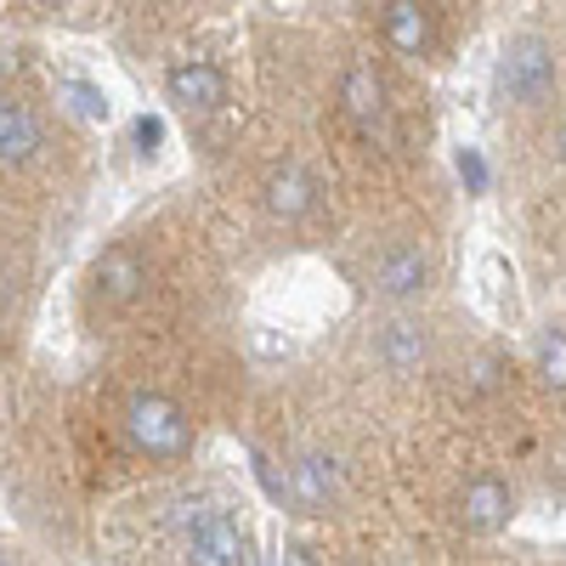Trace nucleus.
<instances>
[{"label":"nucleus","mask_w":566,"mask_h":566,"mask_svg":"<svg viewBox=\"0 0 566 566\" xmlns=\"http://www.w3.org/2000/svg\"><path fill=\"white\" fill-rule=\"evenodd\" d=\"M159 538L170 544L176 566H250V533L232 499L210 488H176L154 499Z\"/></svg>","instance_id":"f257e3e1"},{"label":"nucleus","mask_w":566,"mask_h":566,"mask_svg":"<svg viewBox=\"0 0 566 566\" xmlns=\"http://www.w3.org/2000/svg\"><path fill=\"white\" fill-rule=\"evenodd\" d=\"M108 419H114L119 448L148 459V464H187L199 448V431H193V419H187V408L159 386H125L108 402Z\"/></svg>","instance_id":"f03ea898"},{"label":"nucleus","mask_w":566,"mask_h":566,"mask_svg":"<svg viewBox=\"0 0 566 566\" xmlns=\"http://www.w3.org/2000/svg\"><path fill=\"white\" fill-rule=\"evenodd\" d=\"M437 277V261H431V244L419 232H397V239H380L368 255H363V283L368 295H380L386 306H408L431 290Z\"/></svg>","instance_id":"7ed1b4c3"},{"label":"nucleus","mask_w":566,"mask_h":566,"mask_svg":"<svg viewBox=\"0 0 566 566\" xmlns=\"http://www.w3.org/2000/svg\"><path fill=\"white\" fill-rule=\"evenodd\" d=\"M555 80H560V57L544 34H515L499 57V91L515 108H549L555 103Z\"/></svg>","instance_id":"20e7f679"},{"label":"nucleus","mask_w":566,"mask_h":566,"mask_svg":"<svg viewBox=\"0 0 566 566\" xmlns=\"http://www.w3.org/2000/svg\"><path fill=\"white\" fill-rule=\"evenodd\" d=\"M45 119L34 108V97H23V91H7V103H0V159H7V176H23L40 165L45 154Z\"/></svg>","instance_id":"39448f33"},{"label":"nucleus","mask_w":566,"mask_h":566,"mask_svg":"<svg viewBox=\"0 0 566 566\" xmlns=\"http://www.w3.org/2000/svg\"><path fill=\"white\" fill-rule=\"evenodd\" d=\"M317 176L301 165V159H277V165H266V176H261V205H266V216L272 221H283V227H301L312 210H317Z\"/></svg>","instance_id":"423d86ee"},{"label":"nucleus","mask_w":566,"mask_h":566,"mask_svg":"<svg viewBox=\"0 0 566 566\" xmlns=\"http://www.w3.org/2000/svg\"><path fill=\"white\" fill-rule=\"evenodd\" d=\"M165 91L181 114H221L232 85H227V69L210 57H176L165 69Z\"/></svg>","instance_id":"0eeeda50"},{"label":"nucleus","mask_w":566,"mask_h":566,"mask_svg":"<svg viewBox=\"0 0 566 566\" xmlns=\"http://www.w3.org/2000/svg\"><path fill=\"white\" fill-rule=\"evenodd\" d=\"M510 510H515V493L504 476H493V470L464 476V488H459V527L464 533H499L510 522Z\"/></svg>","instance_id":"6e6552de"},{"label":"nucleus","mask_w":566,"mask_h":566,"mask_svg":"<svg viewBox=\"0 0 566 566\" xmlns=\"http://www.w3.org/2000/svg\"><path fill=\"white\" fill-rule=\"evenodd\" d=\"M380 34L397 57L419 63L437 52V7H413V0H391V7H380Z\"/></svg>","instance_id":"1a4fd4ad"},{"label":"nucleus","mask_w":566,"mask_h":566,"mask_svg":"<svg viewBox=\"0 0 566 566\" xmlns=\"http://www.w3.org/2000/svg\"><path fill=\"white\" fill-rule=\"evenodd\" d=\"M533 368H538V380H544V386L566 391V335H560V328H544V335H538V346H533Z\"/></svg>","instance_id":"9d476101"},{"label":"nucleus","mask_w":566,"mask_h":566,"mask_svg":"<svg viewBox=\"0 0 566 566\" xmlns=\"http://www.w3.org/2000/svg\"><path fill=\"white\" fill-rule=\"evenodd\" d=\"M57 97H74V114L108 119V97H103V91H91V85H80V80H57Z\"/></svg>","instance_id":"9b49d317"}]
</instances>
